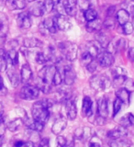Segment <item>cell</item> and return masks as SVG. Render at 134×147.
Wrapping results in <instances>:
<instances>
[{
    "instance_id": "484cf974",
    "label": "cell",
    "mask_w": 134,
    "mask_h": 147,
    "mask_svg": "<svg viewBox=\"0 0 134 147\" xmlns=\"http://www.w3.org/2000/svg\"><path fill=\"white\" fill-rule=\"evenodd\" d=\"M101 28H102V23L98 18L93 21L87 22L86 24V30L89 32H98L100 31Z\"/></svg>"
},
{
    "instance_id": "ab89813d",
    "label": "cell",
    "mask_w": 134,
    "mask_h": 147,
    "mask_svg": "<svg viewBox=\"0 0 134 147\" xmlns=\"http://www.w3.org/2000/svg\"><path fill=\"white\" fill-rule=\"evenodd\" d=\"M88 145L89 147H101V142L98 137H93L90 140Z\"/></svg>"
},
{
    "instance_id": "ac0fdd59",
    "label": "cell",
    "mask_w": 134,
    "mask_h": 147,
    "mask_svg": "<svg viewBox=\"0 0 134 147\" xmlns=\"http://www.w3.org/2000/svg\"><path fill=\"white\" fill-rule=\"evenodd\" d=\"M30 14L34 17H41L46 13L43 1H39L31 7L30 9Z\"/></svg>"
},
{
    "instance_id": "1f68e13d",
    "label": "cell",
    "mask_w": 134,
    "mask_h": 147,
    "mask_svg": "<svg viewBox=\"0 0 134 147\" xmlns=\"http://www.w3.org/2000/svg\"><path fill=\"white\" fill-rule=\"evenodd\" d=\"M94 60V57L92 56V55L88 53V52H85L84 53L82 54L81 56V60H80V63L83 66H87L88 64L93 61Z\"/></svg>"
},
{
    "instance_id": "f1b7e54d",
    "label": "cell",
    "mask_w": 134,
    "mask_h": 147,
    "mask_svg": "<svg viewBox=\"0 0 134 147\" xmlns=\"http://www.w3.org/2000/svg\"><path fill=\"white\" fill-rule=\"evenodd\" d=\"M23 123L24 122H23L22 119L18 118V119H14V121H12L10 122H8V124L7 125V130L10 131H16L23 125Z\"/></svg>"
},
{
    "instance_id": "7dc6e473",
    "label": "cell",
    "mask_w": 134,
    "mask_h": 147,
    "mask_svg": "<svg viewBox=\"0 0 134 147\" xmlns=\"http://www.w3.org/2000/svg\"><path fill=\"white\" fill-rule=\"evenodd\" d=\"M39 147H50V144H49V139L47 138H44L40 141V145Z\"/></svg>"
},
{
    "instance_id": "f35d334b",
    "label": "cell",
    "mask_w": 134,
    "mask_h": 147,
    "mask_svg": "<svg viewBox=\"0 0 134 147\" xmlns=\"http://www.w3.org/2000/svg\"><path fill=\"white\" fill-rule=\"evenodd\" d=\"M75 137L76 139H83V138L85 137L86 135V128H82V127H79L77 128L76 130L75 131Z\"/></svg>"
},
{
    "instance_id": "9a60e30c",
    "label": "cell",
    "mask_w": 134,
    "mask_h": 147,
    "mask_svg": "<svg viewBox=\"0 0 134 147\" xmlns=\"http://www.w3.org/2000/svg\"><path fill=\"white\" fill-rule=\"evenodd\" d=\"M96 110H98V114L100 115V116L105 118H107L108 116V100L105 98H99L98 100Z\"/></svg>"
},
{
    "instance_id": "f5cc1de1",
    "label": "cell",
    "mask_w": 134,
    "mask_h": 147,
    "mask_svg": "<svg viewBox=\"0 0 134 147\" xmlns=\"http://www.w3.org/2000/svg\"><path fill=\"white\" fill-rule=\"evenodd\" d=\"M3 140H4L3 135H2V134H0V146H1V145L3 144Z\"/></svg>"
},
{
    "instance_id": "4fadbf2b",
    "label": "cell",
    "mask_w": 134,
    "mask_h": 147,
    "mask_svg": "<svg viewBox=\"0 0 134 147\" xmlns=\"http://www.w3.org/2000/svg\"><path fill=\"white\" fill-rule=\"evenodd\" d=\"M67 126V121L65 118L63 117H60L58 118L56 121H54L53 125L52 127V131L53 134L55 135H59L64 129Z\"/></svg>"
},
{
    "instance_id": "7bdbcfd3",
    "label": "cell",
    "mask_w": 134,
    "mask_h": 147,
    "mask_svg": "<svg viewBox=\"0 0 134 147\" xmlns=\"http://www.w3.org/2000/svg\"><path fill=\"white\" fill-rule=\"evenodd\" d=\"M98 62H96V61H92L88 65L86 66V68H87V70H88L89 72H91V73H94L96 70V66H98Z\"/></svg>"
},
{
    "instance_id": "6da1fadb",
    "label": "cell",
    "mask_w": 134,
    "mask_h": 147,
    "mask_svg": "<svg viewBox=\"0 0 134 147\" xmlns=\"http://www.w3.org/2000/svg\"><path fill=\"white\" fill-rule=\"evenodd\" d=\"M31 113H32V117H33L34 121H40L43 124L47 122L50 118L49 109L46 107L43 99L33 104Z\"/></svg>"
},
{
    "instance_id": "9f6ffc18",
    "label": "cell",
    "mask_w": 134,
    "mask_h": 147,
    "mask_svg": "<svg viewBox=\"0 0 134 147\" xmlns=\"http://www.w3.org/2000/svg\"><path fill=\"white\" fill-rule=\"evenodd\" d=\"M24 1H25L26 3H31V2L36 1V0H24Z\"/></svg>"
},
{
    "instance_id": "d6a6232c",
    "label": "cell",
    "mask_w": 134,
    "mask_h": 147,
    "mask_svg": "<svg viewBox=\"0 0 134 147\" xmlns=\"http://www.w3.org/2000/svg\"><path fill=\"white\" fill-rule=\"evenodd\" d=\"M28 128H29V130H31V131H33L40 132V131H43L44 124L40 122V121H34V122H32V123H30V124L28 125Z\"/></svg>"
},
{
    "instance_id": "cb8c5ba5",
    "label": "cell",
    "mask_w": 134,
    "mask_h": 147,
    "mask_svg": "<svg viewBox=\"0 0 134 147\" xmlns=\"http://www.w3.org/2000/svg\"><path fill=\"white\" fill-rule=\"evenodd\" d=\"M7 63L12 64L13 66H17L18 63V53L16 49H10L7 53Z\"/></svg>"
},
{
    "instance_id": "60d3db41",
    "label": "cell",
    "mask_w": 134,
    "mask_h": 147,
    "mask_svg": "<svg viewBox=\"0 0 134 147\" xmlns=\"http://www.w3.org/2000/svg\"><path fill=\"white\" fill-rule=\"evenodd\" d=\"M111 74L113 75V76L124 75V70L122 69V67H115V68L111 69Z\"/></svg>"
},
{
    "instance_id": "d6986e66",
    "label": "cell",
    "mask_w": 134,
    "mask_h": 147,
    "mask_svg": "<svg viewBox=\"0 0 134 147\" xmlns=\"http://www.w3.org/2000/svg\"><path fill=\"white\" fill-rule=\"evenodd\" d=\"M40 27L43 28L44 30H47L48 32H50V33H52V34L56 33L58 30V28H57L56 24H55L54 20L53 18H46V20L41 23Z\"/></svg>"
},
{
    "instance_id": "11a10c76",
    "label": "cell",
    "mask_w": 134,
    "mask_h": 147,
    "mask_svg": "<svg viewBox=\"0 0 134 147\" xmlns=\"http://www.w3.org/2000/svg\"><path fill=\"white\" fill-rule=\"evenodd\" d=\"M3 7V0H0V10L2 9Z\"/></svg>"
},
{
    "instance_id": "7a4b0ae2",
    "label": "cell",
    "mask_w": 134,
    "mask_h": 147,
    "mask_svg": "<svg viewBox=\"0 0 134 147\" xmlns=\"http://www.w3.org/2000/svg\"><path fill=\"white\" fill-rule=\"evenodd\" d=\"M58 48L65 60L69 62L75 61L77 57V52H78V47L77 45L70 42V41H63L58 44Z\"/></svg>"
},
{
    "instance_id": "8fae6325",
    "label": "cell",
    "mask_w": 134,
    "mask_h": 147,
    "mask_svg": "<svg viewBox=\"0 0 134 147\" xmlns=\"http://www.w3.org/2000/svg\"><path fill=\"white\" fill-rule=\"evenodd\" d=\"M63 6L65 14L70 17L76 15L77 12V0H63Z\"/></svg>"
},
{
    "instance_id": "7402d4cb",
    "label": "cell",
    "mask_w": 134,
    "mask_h": 147,
    "mask_svg": "<svg viewBox=\"0 0 134 147\" xmlns=\"http://www.w3.org/2000/svg\"><path fill=\"white\" fill-rule=\"evenodd\" d=\"M116 96L119 99L122 101L123 104H129L130 103V96H131V91L127 89L126 87L124 88H119L116 91Z\"/></svg>"
},
{
    "instance_id": "4316f807",
    "label": "cell",
    "mask_w": 134,
    "mask_h": 147,
    "mask_svg": "<svg viewBox=\"0 0 134 147\" xmlns=\"http://www.w3.org/2000/svg\"><path fill=\"white\" fill-rule=\"evenodd\" d=\"M23 45L26 48H35V47H40L41 41L36 38H26L23 40Z\"/></svg>"
},
{
    "instance_id": "7c38bea8",
    "label": "cell",
    "mask_w": 134,
    "mask_h": 147,
    "mask_svg": "<svg viewBox=\"0 0 134 147\" xmlns=\"http://www.w3.org/2000/svg\"><path fill=\"white\" fill-rule=\"evenodd\" d=\"M7 76L8 77L9 81L11 83V86L13 87H17L20 84V76H18L17 71H15V69L13 68L12 64L7 63Z\"/></svg>"
},
{
    "instance_id": "816d5d0a",
    "label": "cell",
    "mask_w": 134,
    "mask_h": 147,
    "mask_svg": "<svg viewBox=\"0 0 134 147\" xmlns=\"http://www.w3.org/2000/svg\"><path fill=\"white\" fill-rule=\"evenodd\" d=\"M128 119H129V122H130L131 125L134 126V115H132V114H129V115H128Z\"/></svg>"
},
{
    "instance_id": "8992f818",
    "label": "cell",
    "mask_w": 134,
    "mask_h": 147,
    "mask_svg": "<svg viewBox=\"0 0 134 147\" xmlns=\"http://www.w3.org/2000/svg\"><path fill=\"white\" fill-rule=\"evenodd\" d=\"M98 63L101 67H110L114 63V56L112 53H110L107 51L101 52L98 55Z\"/></svg>"
},
{
    "instance_id": "83f0119b",
    "label": "cell",
    "mask_w": 134,
    "mask_h": 147,
    "mask_svg": "<svg viewBox=\"0 0 134 147\" xmlns=\"http://www.w3.org/2000/svg\"><path fill=\"white\" fill-rule=\"evenodd\" d=\"M84 18L87 22L93 21L98 18V12L94 8H86L84 11Z\"/></svg>"
},
{
    "instance_id": "d4e9b609",
    "label": "cell",
    "mask_w": 134,
    "mask_h": 147,
    "mask_svg": "<svg viewBox=\"0 0 134 147\" xmlns=\"http://www.w3.org/2000/svg\"><path fill=\"white\" fill-rule=\"evenodd\" d=\"M108 145L109 147H132V144L131 141L121 139V138L108 142Z\"/></svg>"
},
{
    "instance_id": "6f0895ef",
    "label": "cell",
    "mask_w": 134,
    "mask_h": 147,
    "mask_svg": "<svg viewBox=\"0 0 134 147\" xmlns=\"http://www.w3.org/2000/svg\"><path fill=\"white\" fill-rule=\"evenodd\" d=\"M126 2H128V3H130V2H132V1H134V0H125Z\"/></svg>"
},
{
    "instance_id": "2e32d148",
    "label": "cell",
    "mask_w": 134,
    "mask_h": 147,
    "mask_svg": "<svg viewBox=\"0 0 134 147\" xmlns=\"http://www.w3.org/2000/svg\"><path fill=\"white\" fill-rule=\"evenodd\" d=\"M32 77V71L28 63L23 64L20 71V80L23 84H28Z\"/></svg>"
},
{
    "instance_id": "52a82bcc",
    "label": "cell",
    "mask_w": 134,
    "mask_h": 147,
    "mask_svg": "<svg viewBox=\"0 0 134 147\" xmlns=\"http://www.w3.org/2000/svg\"><path fill=\"white\" fill-rule=\"evenodd\" d=\"M55 24H56L58 30L66 31L69 30L72 28V23L70 20L64 15H58L57 17L53 18Z\"/></svg>"
},
{
    "instance_id": "603a6c76",
    "label": "cell",
    "mask_w": 134,
    "mask_h": 147,
    "mask_svg": "<svg viewBox=\"0 0 134 147\" xmlns=\"http://www.w3.org/2000/svg\"><path fill=\"white\" fill-rule=\"evenodd\" d=\"M130 13L126 9H119L117 12V20L121 26H123L125 23L130 20Z\"/></svg>"
},
{
    "instance_id": "8d00e7d4",
    "label": "cell",
    "mask_w": 134,
    "mask_h": 147,
    "mask_svg": "<svg viewBox=\"0 0 134 147\" xmlns=\"http://www.w3.org/2000/svg\"><path fill=\"white\" fill-rule=\"evenodd\" d=\"M43 3H44V7H45L46 13L52 12L54 9V7H55L54 0H44Z\"/></svg>"
},
{
    "instance_id": "f6af8a7d",
    "label": "cell",
    "mask_w": 134,
    "mask_h": 147,
    "mask_svg": "<svg viewBox=\"0 0 134 147\" xmlns=\"http://www.w3.org/2000/svg\"><path fill=\"white\" fill-rule=\"evenodd\" d=\"M124 85H125L127 89H129V88L134 89V81L132 79H131V78H126L125 82H124Z\"/></svg>"
},
{
    "instance_id": "30bf717a",
    "label": "cell",
    "mask_w": 134,
    "mask_h": 147,
    "mask_svg": "<svg viewBox=\"0 0 134 147\" xmlns=\"http://www.w3.org/2000/svg\"><path fill=\"white\" fill-rule=\"evenodd\" d=\"M63 79L65 83L66 86H72L75 80V74L73 71V69L70 65H63Z\"/></svg>"
},
{
    "instance_id": "74e56055",
    "label": "cell",
    "mask_w": 134,
    "mask_h": 147,
    "mask_svg": "<svg viewBox=\"0 0 134 147\" xmlns=\"http://www.w3.org/2000/svg\"><path fill=\"white\" fill-rule=\"evenodd\" d=\"M122 30H123V32L124 34L126 35H131L132 32H133V30H134V27H133V24L131 22L128 21L127 23H125L123 26H122Z\"/></svg>"
},
{
    "instance_id": "277c9868",
    "label": "cell",
    "mask_w": 134,
    "mask_h": 147,
    "mask_svg": "<svg viewBox=\"0 0 134 147\" xmlns=\"http://www.w3.org/2000/svg\"><path fill=\"white\" fill-rule=\"evenodd\" d=\"M20 98L26 100H33L38 98L40 95V89L37 86L27 85L23 86L20 90Z\"/></svg>"
},
{
    "instance_id": "f907efd6",
    "label": "cell",
    "mask_w": 134,
    "mask_h": 147,
    "mask_svg": "<svg viewBox=\"0 0 134 147\" xmlns=\"http://www.w3.org/2000/svg\"><path fill=\"white\" fill-rule=\"evenodd\" d=\"M114 11H115V7L114 6L113 7H110L108 9V18H111L112 15H113V13H114Z\"/></svg>"
},
{
    "instance_id": "681fc988",
    "label": "cell",
    "mask_w": 134,
    "mask_h": 147,
    "mask_svg": "<svg viewBox=\"0 0 134 147\" xmlns=\"http://www.w3.org/2000/svg\"><path fill=\"white\" fill-rule=\"evenodd\" d=\"M26 144V142H22V141H17L15 144H14V147H24Z\"/></svg>"
},
{
    "instance_id": "44dd1931",
    "label": "cell",
    "mask_w": 134,
    "mask_h": 147,
    "mask_svg": "<svg viewBox=\"0 0 134 147\" xmlns=\"http://www.w3.org/2000/svg\"><path fill=\"white\" fill-rule=\"evenodd\" d=\"M102 46L99 44L98 41H90L88 46H87V51L86 52H88L94 58L98 57V55L102 52Z\"/></svg>"
},
{
    "instance_id": "e0dca14e",
    "label": "cell",
    "mask_w": 134,
    "mask_h": 147,
    "mask_svg": "<svg viewBox=\"0 0 134 147\" xmlns=\"http://www.w3.org/2000/svg\"><path fill=\"white\" fill-rule=\"evenodd\" d=\"M82 112L86 117H91L93 114V102L89 96H85L83 99Z\"/></svg>"
},
{
    "instance_id": "9c48e42d",
    "label": "cell",
    "mask_w": 134,
    "mask_h": 147,
    "mask_svg": "<svg viewBox=\"0 0 134 147\" xmlns=\"http://www.w3.org/2000/svg\"><path fill=\"white\" fill-rule=\"evenodd\" d=\"M18 26L21 29H30L31 27V20L30 12H23L18 14L17 17Z\"/></svg>"
},
{
    "instance_id": "f546056e",
    "label": "cell",
    "mask_w": 134,
    "mask_h": 147,
    "mask_svg": "<svg viewBox=\"0 0 134 147\" xmlns=\"http://www.w3.org/2000/svg\"><path fill=\"white\" fill-rule=\"evenodd\" d=\"M96 41H98L99 44L102 46V48L106 49L107 48V46L108 44L109 43V39H108V37L106 35L105 33H103V32H100L98 31V34H96Z\"/></svg>"
},
{
    "instance_id": "d590c367",
    "label": "cell",
    "mask_w": 134,
    "mask_h": 147,
    "mask_svg": "<svg viewBox=\"0 0 134 147\" xmlns=\"http://www.w3.org/2000/svg\"><path fill=\"white\" fill-rule=\"evenodd\" d=\"M126 76L125 75H119L117 76H114L113 79V85L115 86H121L122 85H124V82L126 80Z\"/></svg>"
},
{
    "instance_id": "c3c4849f",
    "label": "cell",
    "mask_w": 134,
    "mask_h": 147,
    "mask_svg": "<svg viewBox=\"0 0 134 147\" xmlns=\"http://www.w3.org/2000/svg\"><path fill=\"white\" fill-rule=\"evenodd\" d=\"M128 57L131 62H134V48H131L130 50H129Z\"/></svg>"
},
{
    "instance_id": "ffe728a7",
    "label": "cell",
    "mask_w": 134,
    "mask_h": 147,
    "mask_svg": "<svg viewBox=\"0 0 134 147\" xmlns=\"http://www.w3.org/2000/svg\"><path fill=\"white\" fill-rule=\"evenodd\" d=\"M6 7L9 10L24 9L26 7V2L24 0H6Z\"/></svg>"
},
{
    "instance_id": "ee69618b",
    "label": "cell",
    "mask_w": 134,
    "mask_h": 147,
    "mask_svg": "<svg viewBox=\"0 0 134 147\" xmlns=\"http://www.w3.org/2000/svg\"><path fill=\"white\" fill-rule=\"evenodd\" d=\"M104 27L107 28V29H108V30L113 29V28H114V21H113V20L111 18H108V20L104 22Z\"/></svg>"
},
{
    "instance_id": "b9f144b4",
    "label": "cell",
    "mask_w": 134,
    "mask_h": 147,
    "mask_svg": "<svg viewBox=\"0 0 134 147\" xmlns=\"http://www.w3.org/2000/svg\"><path fill=\"white\" fill-rule=\"evenodd\" d=\"M7 90L6 86H5V85H4V81H3L2 76H0V95L5 96V95H7Z\"/></svg>"
},
{
    "instance_id": "bcb514c9",
    "label": "cell",
    "mask_w": 134,
    "mask_h": 147,
    "mask_svg": "<svg viewBox=\"0 0 134 147\" xmlns=\"http://www.w3.org/2000/svg\"><path fill=\"white\" fill-rule=\"evenodd\" d=\"M105 121H106V118L98 114V116L96 117V123L98 124V125H103Z\"/></svg>"
},
{
    "instance_id": "e575fe53",
    "label": "cell",
    "mask_w": 134,
    "mask_h": 147,
    "mask_svg": "<svg viewBox=\"0 0 134 147\" xmlns=\"http://www.w3.org/2000/svg\"><path fill=\"white\" fill-rule=\"evenodd\" d=\"M122 105H123V103L121 99H119L118 98L115 99L114 103H113V117H115L119 111H121Z\"/></svg>"
},
{
    "instance_id": "3957f363",
    "label": "cell",
    "mask_w": 134,
    "mask_h": 147,
    "mask_svg": "<svg viewBox=\"0 0 134 147\" xmlns=\"http://www.w3.org/2000/svg\"><path fill=\"white\" fill-rule=\"evenodd\" d=\"M89 82L90 86L96 91H103L111 86V81L106 76H94Z\"/></svg>"
},
{
    "instance_id": "ba28073f",
    "label": "cell",
    "mask_w": 134,
    "mask_h": 147,
    "mask_svg": "<svg viewBox=\"0 0 134 147\" xmlns=\"http://www.w3.org/2000/svg\"><path fill=\"white\" fill-rule=\"evenodd\" d=\"M65 107H66V113L67 117L69 119H75L77 115V108H76V98H73L71 96L66 102H65Z\"/></svg>"
},
{
    "instance_id": "836d02e7",
    "label": "cell",
    "mask_w": 134,
    "mask_h": 147,
    "mask_svg": "<svg viewBox=\"0 0 134 147\" xmlns=\"http://www.w3.org/2000/svg\"><path fill=\"white\" fill-rule=\"evenodd\" d=\"M63 75H62V73L60 72L58 69L56 70V72H55L54 74V76H53V85L55 86H60L62 84V82H63Z\"/></svg>"
},
{
    "instance_id": "4dcf8cb0",
    "label": "cell",
    "mask_w": 134,
    "mask_h": 147,
    "mask_svg": "<svg viewBox=\"0 0 134 147\" xmlns=\"http://www.w3.org/2000/svg\"><path fill=\"white\" fill-rule=\"evenodd\" d=\"M35 61L37 63H39V64H45L46 63L50 61V59L46 53L39 52V53H37L35 55Z\"/></svg>"
},
{
    "instance_id": "5b68a950",
    "label": "cell",
    "mask_w": 134,
    "mask_h": 147,
    "mask_svg": "<svg viewBox=\"0 0 134 147\" xmlns=\"http://www.w3.org/2000/svg\"><path fill=\"white\" fill-rule=\"evenodd\" d=\"M57 67L55 65H45L39 71L38 77L48 84L53 85V79Z\"/></svg>"
},
{
    "instance_id": "5bb4252c",
    "label": "cell",
    "mask_w": 134,
    "mask_h": 147,
    "mask_svg": "<svg viewBox=\"0 0 134 147\" xmlns=\"http://www.w3.org/2000/svg\"><path fill=\"white\" fill-rule=\"evenodd\" d=\"M127 134H128V131H127L126 127L121 125V126L117 127L115 130L108 131V137L111 140H117V139H119V138H121L123 136H127Z\"/></svg>"
},
{
    "instance_id": "db71d44e",
    "label": "cell",
    "mask_w": 134,
    "mask_h": 147,
    "mask_svg": "<svg viewBox=\"0 0 134 147\" xmlns=\"http://www.w3.org/2000/svg\"><path fill=\"white\" fill-rule=\"evenodd\" d=\"M3 29H4V24L2 21H0V32L3 30Z\"/></svg>"
}]
</instances>
